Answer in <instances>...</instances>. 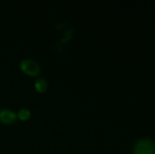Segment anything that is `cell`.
<instances>
[{"label":"cell","instance_id":"277c9868","mask_svg":"<svg viewBox=\"0 0 155 154\" xmlns=\"http://www.w3.org/2000/svg\"><path fill=\"white\" fill-rule=\"evenodd\" d=\"M35 89L38 91L39 93L45 92V90L48 89V82L45 78H38L35 81Z\"/></svg>","mask_w":155,"mask_h":154},{"label":"cell","instance_id":"6da1fadb","mask_svg":"<svg viewBox=\"0 0 155 154\" xmlns=\"http://www.w3.org/2000/svg\"><path fill=\"white\" fill-rule=\"evenodd\" d=\"M133 154H155V144L149 138H143L136 142Z\"/></svg>","mask_w":155,"mask_h":154},{"label":"cell","instance_id":"5b68a950","mask_svg":"<svg viewBox=\"0 0 155 154\" xmlns=\"http://www.w3.org/2000/svg\"><path fill=\"white\" fill-rule=\"evenodd\" d=\"M17 117H18L19 119H21V120H28V119L31 117V112L28 109H21V110H19L18 114H17Z\"/></svg>","mask_w":155,"mask_h":154},{"label":"cell","instance_id":"7a4b0ae2","mask_svg":"<svg viewBox=\"0 0 155 154\" xmlns=\"http://www.w3.org/2000/svg\"><path fill=\"white\" fill-rule=\"evenodd\" d=\"M20 69L22 70V72H25V74L30 75V76H37L40 73V66L38 64V62H36L31 58L21 60Z\"/></svg>","mask_w":155,"mask_h":154},{"label":"cell","instance_id":"3957f363","mask_svg":"<svg viewBox=\"0 0 155 154\" xmlns=\"http://www.w3.org/2000/svg\"><path fill=\"white\" fill-rule=\"evenodd\" d=\"M17 119V114L13 110L2 109L0 110V121L3 123H12Z\"/></svg>","mask_w":155,"mask_h":154}]
</instances>
